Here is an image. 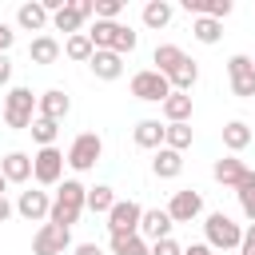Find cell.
Returning <instances> with one entry per match:
<instances>
[{
	"mask_svg": "<svg viewBox=\"0 0 255 255\" xmlns=\"http://www.w3.org/2000/svg\"><path fill=\"white\" fill-rule=\"evenodd\" d=\"M84 207H88V187H84L80 179H64L60 191H56V199H52V215H48V223L72 231V223L84 215Z\"/></svg>",
	"mask_w": 255,
	"mask_h": 255,
	"instance_id": "obj_1",
	"label": "cell"
},
{
	"mask_svg": "<svg viewBox=\"0 0 255 255\" xmlns=\"http://www.w3.org/2000/svg\"><path fill=\"white\" fill-rule=\"evenodd\" d=\"M36 104H40V96H32V88H12L4 96V124L12 131H28L36 120Z\"/></svg>",
	"mask_w": 255,
	"mask_h": 255,
	"instance_id": "obj_2",
	"label": "cell"
},
{
	"mask_svg": "<svg viewBox=\"0 0 255 255\" xmlns=\"http://www.w3.org/2000/svg\"><path fill=\"white\" fill-rule=\"evenodd\" d=\"M203 231H207V247L211 251H239V243H243V227L223 211H211Z\"/></svg>",
	"mask_w": 255,
	"mask_h": 255,
	"instance_id": "obj_3",
	"label": "cell"
},
{
	"mask_svg": "<svg viewBox=\"0 0 255 255\" xmlns=\"http://www.w3.org/2000/svg\"><path fill=\"white\" fill-rule=\"evenodd\" d=\"M131 96L143 100V104H163L171 96V80L163 72H155V68H143V72L131 76Z\"/></svg>",
	"mask_w": 255,
	"mask_h": 255,
	"instance_id": "obj_4",
	"label": "cell"
},
{
	"mask_svg": "<svg viewBox=\"0 0 255 255\" xmlns=\"http://www.w3.org/2000/svg\"><path fill=\"white\" fill-rule=\"evenodd\" d=\"M100 155H104V139L96 131H80L68 147V167L72 171H92L100 163Z\"/></svg>",
	"mask_w": 255,
	"mask_h": 255,
	"instance_id": "obj_5",
	"label": "cell"
},
{
	"mask_svg": "<svg viewBox=\"0 0 255 255\" xmlns=\"http://www.w3.org/2000/svg\"><path fill=\"white\" fill-rule=\"evenodd\" d=\"M64 163H68V155H64L60 147H40V151L32 155V179L44 183V187H52V183L64 179Z\"/></svg>",
	"mask_w": 255,
	"mask_h": 255,
	"instance_id": "obj_6",
	"label": "cell"
},
{
	"mask_svg": "<svg viewBox=\"0 0 255 255\" xmlns=\"http://www.w3.org/2000/svg\"><path fill=\"white\" fill-rule=\"evenodd\" d=\"M139 219H143V207L135 199H116V207L108 211V231L112 235H139Z\"/></svg>",
	"mask_w": 255,
	"mask_h": 255,
	"instance_id": "obj_7",
	"label": "cell"
},
{
	"mask_svg": "<svg viewBox=\"0 0 255 255\" xmlns=\"http://www.w3.org/2000/svg\"><path fill=\"white\" fill-rule=\"evenodd\" d=\"M227 80H231V92L239 100H255V64H251V56L235 52L227 60Z\"/></svg>",
	"mask_w": 255,
	"mask_h": 255,
	"instance_id": "obj_8",
	"label": "cell"
},
{
	"mask_svg": "<svg viewBox=\"0 0 255 255\" xmlns=\"http://www.w3.org/2000/svg\"><path fill=\"white\" fill-rule=\"evenodd\" d=\"M72 247V231L56 227V223H40V231L32 235V255H64Z\"/></svg>",
	"mask_w": 255,
	"mask_h": 255,
	"instance_id": "obj_9",
	"label": "cell"
},
{
	"mask_svg": "<svg viewBox=\"0 0 255 255\" xmlns=\"http://www.w3.org/2000/svg\"><path fill=\"white\" fill-rule=\"evenodd\" d=\"M92 16H96V4H92V0H72V4H64V8L52 16V28L64 32V36H76L80 24L92 20Z\"/></svg>",
	"mask_w": 255,
	"mask_h": 255,
	"instance_id": "obj_10",
	"label": "cell"
},
{
	"mask_svg": "<svg viewBox=\"0 0 255 255\" xmlns=\"http://www.w3.org/2000/svg\"><path fill=\"white\" fill-rule=\"evenodd\" d=\"M199 211H203V195H199L195 187L175 191V195H171V203H167L171 223H191V219H199Z\"/></svg>",
	"mask_w": 255,
	"mask_h": 255,
	"instance_id": "obj_11",
	"label": "cell"
},
{
	"mask_svg": "<svg viewBox=\"0 0 255 255\" xmlns=\"http://www.w3.org/2000/svg\"><path fill=\"white\" fill-rule=\"evenodd\" d=\"M16 215L28 219V223L48 219V215H52V199H48V191H20V199H16Z\"/></svg>",
	"mask_w": 255,
	"mask_h": 255,
	"instance_id": "obj_12",
	"label": "cell"
},
{
	"mask_svg": "<svg viewBox=\"0 0 255 255\" xmlns=\"http://www.w3.org/2000/svg\"><path fill=\"white\" fill-rule=\"evenodd\" d=\"M171 215H167V207H151V211H143V219H139V235L147 239V243H159V239H171Z\"/></svg>",
	"mask_w": 255,
	"mask_h": 255,
	"instance_id": "obj_13",
	"label": "cell"
},
{
	"mask_svg": "<svg viewBox=\"0 0 255 255\" xmlns=\"http://www.w3.org/2000/svg\"><path fill=\"white\" fill-rule=\"evenodd\" d=\"M60 52H64V44L56 40V36H32V44H28V60L32 64H40V68H48V64H56L60 60Z\"/></svg>",
	"mask_w": 255,
	"mask_h": 255,
	"instance_id": "obj_14",
	"label": "cell"
},
{
	"mask_svg": "<svg viewBox=\"0 0 255 255\" xmlns=\"http://www.w3.org/2000/svg\"><path fill=\"white\" fill-rule=\"evenodd\" d=\"M68 112H72V100L64 96V88H48V92L40 96V104H36V116H44V120H56V124H60Z\"/></svg>",
	"mask_w": 255,
	"mask_h": 255,
	"instance_id": "obj_15",
	"label": "cell"
},
{
	"mask_svg": "<svg viewBox=\"0 0 255 255\" xmlns=\"http://www.w3.org/2000/svg\"><path fill=\"white\" fill-rule=\"evenodd\" d=\"M247 171H251V167H247L243 159H235V155H223V159H215V167H211V175H215L223 187H235V191H239V183L247 179Z\"/></svg>",
	"mask_w": 255,
	"mask_h": 255,
	"instance_id": "obj_16",
	"label": "cell"
},
{
	"mask_svg": "<svg viewBox=\"0 0 255 255\" xmlns=\"http://www.w3.org/2000/svg\"><path fill=\"white\" fill-rule=\"evenodd\" d=\"M48 20H52V16H48V8H44L40 0H28V4H20V8H16V24H20L24 32H40V36H44Z\"/></svg>",
	"mask_w": 255,
	"mask_h": 255,
	"instance_id": "obj_17",
	"label": "cell"
},
{
	"mask_svg": "<svg viewBox=\"0 0 255 255\" xmlns=\"http://www.w3.org/2000/svg\"><path fill=\"white\" fill-rule=\"evenodd\" d=\"M159 112H163V120H167V124H191L195 104H191V96H187V92H171V96L159 104Z\"/></svg>",
	"mask_w": 255,
	"mask_h": 255,
	"instance_id": "obj_18",
	"label": "cell"
},
{
	"mask_svg": "<svg viewBox=\"0 0 255 255\" xmlns=\"http://www.w3.org/2000/svg\"><path fill=\"white\" fill-rule=\"evenodd\" d=\"M0 171H4L8 183H28L32 179V155L28 151H8L0 159Z\"/></svg>",
	"mask_w": 255,
	"mask_h": 255,
	"instance_id": "obj_19",
	"label": "cell"
},
{
	"mask_svg": "<svg viewBox=\"0 0 255 255\" xmlns=\"http://www.w3.org/2000/svg\"><path fill=\"white\" fill-rule=\"evenodd\" d=\"M88 68L96 72V80H108V84H112V80L124 76V56H116V52L104 48V52H96V56L88 60Z\"/></svg>",
	"mask_w": 255,
	"mask_h": 255,
	"instance_id": "obj_20",
	"label": "cell"
},
{
	"mask_svg": "<svg viewBox=\"0 0 255 255\" xmlns=\"http://www.w3.org/2000/svg\"><path fill=\"white\" fill-rule=\"evenodd\" d=\"M131 135H135V147L159 151V147H163V135H167V124H159V120H139Z\"/></svg>",
	"mask_w": 255,
	"mask_h": 255,
	"instance_id": "obj_21",
	"label": "cell"
},
{
	"mask_svg": "<svg viewBox=\"0 0 255 255\" xmlns=\"http://www.w3.org/2000/svg\"><path fill=\"white\" fill-rule=\"evenodd\" d=\"M151 171L155 179H175L183 171V151H171V147H159L155 159H151Z\"/></svg>",
	"mask_w": 255,
	"mask_h": 255,
	"instance_id": "obj_22",
	"label": "cell"
},
{
	"mask_svg": "<svg viewBox=\"0 0 255 255\" xmlns=\"http://www.w3.org/2000/svg\"><path fill=\"white\" fill-rule=\"evenodd\" d=\"M187 56H183V48H175V44H159L155 52H151V64H155V72H163V76H171L179 64H183Z\"/></svg>",
	"mask_w": 255,
	"mask_h": 255,
	"instance_id": "obj_23",
	"label": "cell"
},
{
	"mask_svg": "<svg viewBox=\"0 0 255 255\" xmlns=\"http://www.w3.org/2000/svg\"><path fill=\"white\" fill-rule=\"evenodd\" d=\"M183 8L187 12H195V16H211V20H223V16H231V0H183Z\"/></svg>",
	"mask_w": 255,
	"mask_h": 255,
	"instance_id": "obj_24",
	"label": "cell"
},
{
	"mask_svg": "<svg viewBox=\"0 0 255 255\" xmlns=\"http://www.w3.org/2000/svg\"><path fill=\"white\" fill-rule=\"evenodd\" d=\"M191 36H195L199 44H219V40H223V20L195 16V20H191Z\"/></svg>",
	"mask_w": 255,
	"mask_h": 255,
	"instance_id": "obj_25",
	"label": "cell"
},
{
	"mask_svg": "<svg viewBox=\"0 0 255 255\" xmlns=\"http://www.w3.org/2000/svg\"><path fill=\"white\" fill-rule=\"evenodd\" d=\"M251 143V128L243 124V120H231V124H223V147L235 155V151H243Z\"/></svg>",
	"mask_w": 255,
	"mask_h": 255,
	"instance_id": "obj_26",
	"label": "cell"
},
{
	"mask_svg": "<svg viewBox=\"0 0 255 255\" xmlns=\"http://www.w3.org/2000/svg\"><path fill=\"white\" fill-rule=\"evenodd\" d=\"M171 16H175V8H171L167 0H147V4H143V24H147V28H167Z\"/></svg>",
	"mask_w": 255,
	"mask_h": 255,
	"instance_id": "obj_27",
	"label": "cell"
},
{
	"mask_svg": "<svg viewBox=\"0 0 255 255\" xmlns=\"http://www.w3.org/2000/svg\"><path fill=\"white\" fill-rule=\"evenodd\" d=\"M64 56H68V60H76V64H88V60L96 56V48H92L88 32H76V36H68V40H64Z\"/></svg>",
	"mask_w": 255,
	"mask_h": 255,
	"instance_id": "obj_28",
	"label": "cell"
},
{
	"mask_svg": "<svg viewBox=\"0 0 255 255\" xmlns=\"http://www.w3.org/2000/svg\"><path fill=\"white\" fill-rule=\"evenodd\" d=\"M167 80H171V92H187V96H191V88H195V80H199V64H195V60H183Z\"/></svg>",
	"mask_w": 255,
	"mask_h": 255,
	"instance_id": "obj_29",
	"label": "cell"
},
{
	"mask_svg": "<svg viewBox=\"0 0 255 255\" xmlns=\"http://www.w3.org/2000/svg\"><path fill=\"white\" fill-rule=\"evenodd\" d=\"M112 207H116V191H112L108 183L88 187V211H92V215H108Z\"/></svg>",
	"mask_w": 255,
	"mask_h": 255,
	"instance_id": "obj_30",
	"label": "cell"
},
{
	"mask_svg": "<svg viewBox=\"0 0 255 255\" xmlns=\"http://www.w3.org/2000/svg\"><path fill=\"white\" fill-rule=\"evenodd\" d=\"M112 255H151V243L143 235H112Z\"/></svg>",
	"mask_w": 255,
	"mask_h": 255,
	"instance_id": "obj_31",
	"label": "cell"
},
{
	"mask_svg": "<svg viewBox=\"0 0 255 255\" xmlns=\"http://www.w3.org/2000/svg\"><path fill=\"white\" fill-rule=\"evenodd\" d=\"M28 131H32V139H36L40 147H56V135H60V124H56V120H44V116H36Z\"/></svg>",
	"mask_w": 255,
	"mask_h": 255,
	"instance_id": "obj_32",
	"label": "cell"
},
{
	"mask_svg": "<svg viewBox=\"0 0 255 255\" xmlns=\"http://www.w3.org/2000/svg\"><path fill=\"white\" fill-rule=\"evenodd\" d=\"M163 147H171V151H187V147H191V124H167Z\"/></svg>",
	"mask_w": 255,
	"mask_h": 255,
	"instance_id": "obj_33",
	"label": "cell"
},
{
	"mask_svg": "<svg viewBox=\"0 0 255 255\" xmlns=\"http://www.w3.org/2000/svg\"><path fill=\"white\" fill-rule=\"evenodd\" d=\"M235 195H239V207H243V215L255 223V171H247V179L239 183V191H235Z\"/></svg>",
	"mask_w": 255,
	"mask_h": 255,
	"instance_id": "obj_34",
	"label": "cell"
},
{
	"mask_svg": "<svg viewBox=\"0 0 255 255\" xmlns=\"http://www.w3.org/2000/svg\"><path fill=\"white\" fill-rule=\"evenodd\" d=\"M120 12H124V0H96V20L120 24Z\"/></svg>",
	"mask_w": 255,
	"mask_h": 255,
	"instance_id": "obj_35",
	"label": "cell"
},
{
	"mask_svg": "<svg viewBox=\"0 0 255 255\" xmlns=\"http://www.w3.org/2000/svg\"><path fill=\"white\" fill-rule=\"evenodd\" d=\"M151 255H183V247L175 239H159V243H151Z\"/></svg>",
	"mask_w": 255,
	"mask_h": 255,
	"instance_id": "obj_36",
	"label": "cell"
},
{
	"mask_svg": "<svg viewBox=\"0 0 255 255\" xmlns=\"http://www.w3.org/2000/svg\"><path fill=\"white\" fill-rule=\"evenodd\" d=\"M239 255H255V223L243 227V243H239Z\"/></svg>",
	"mask_w": 255,
	"mask_h": 255,
	"instance_id": "obj_37",
	"label": "cell"
},
{
	"mask_svg": "<svg viewBox=\"0 0 255 255\" xmlns=\"http://www.w3.org/2000/svg\"><path fill=\"white\" fill-rule=\"evenodd\" d=\"M12 44H16V32L0 20V56H8V48H12Z\"/></svg>",
	"mask_w": 255,
	"mask_h": 255,
	"instance_id": "obj_38",
	"label": "cell"
},
{
	"mask_svg": "<svg viewBox=\"0 0 255 255\" xmlns=\"http://www.w3.org/2000/svg\"><path fill=\"white\" fill-rule=\"evenodd\" d=\"M8 80H12V60H8V56H0V88H4Z\"/></svg>",
	"mask_w": 255,
	"mask_h": 255,
	"instance_id": "obj_39",
	"label": "cell"
},
{
	"mask_svg": "<svg viewBox=\"0 0 255 255\" xmlns=\"http://www.w3.org/2000/svg\"><path fill=\"white\" fill-rule=\"evenodd\" d=\"M12 211H16V207L8 203V195H0V223H8V219H12Z\"/></svg>",
	"mask_w": 255,
	"mask_h": 255,
	"instance_id": "obj_40",
	"label": "cell"
},
{
	"mask_svg": "<svg viewBox=\"0 0 255 255\" xmlns=\"http://www.w3.org/2000/svg\"><path fill=\"white\" fill-rule=\"evenodd\" d=\"M76 255H104V247H100V243H80Z\"/></svg>",
	"mask_w": 255,
	"mask_h": 255,
	"instance_id": "obj_41",
	"label": "cell"
},
{
	"mask_svg": "<svg viewBox=\"0 0 255 255\" xmlns=\"http://www.w3.org/2000/svg\"><path fill=\"white\" fill-rule=\"evenodd\" d=\"M183 255H211V247L207 243H191V247H183Z\"/></svg>",
	"mask_w": 255,
	"mask_h": 255,
	"instance_id": "obj_42",
	"label": "cell"
},
{
	"mask_svg": "<svg viewBox=\"0 0 255 255\" xmlns=\"http://www.w3.org/2000/svg\"><path fill=\"white\" fill-rule=\"evenodd\" d=\"M4 187H8V179H4V171H0V195H4Z\"/></svg>",
	"mask_w": 255,
	"mask_h": 255,
	"instance_id": "obj_43",
	"label": "cell"
},
{
	"mask_svg": "<svg viewBox=\"0 0 255 255\" xmlns=\"http://www.w3.org/2000/svg\"><path fill=\"white\" fill-rule=\"evenodd\" d=\"M251 64H255V56H251Z\"/></svg>",
	"mask_w": 255,
	"mask_h": 255,
	"instance_id": "obj_44",
	"label": "cell"
}]
</instances>
